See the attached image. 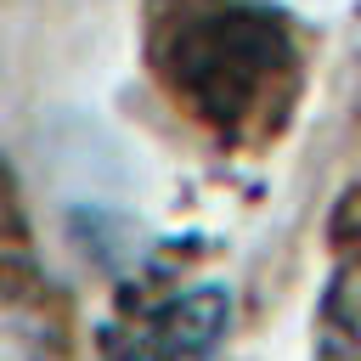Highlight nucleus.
I'll return each mask as SVG.
<instances>
[{"instance_id":"f257e3e1","label":"nucleus","mask_w":361,"mask_h":361,"mask_svg":"<svg viewBox=\"0 0 361 361\" xmlns=\"http://www.w3.org/2000/svg\"><path fill=\"white\" fill-rule=\"evenodd\" d=\"M147 56L158 85L226 147L271 141L299 102V34L265 0H169Z\"/></svg>"},{"instance_id":"f03ea898","label":"nucleus","mask_w":361,"mask_h":361,"mask_svg":"<svg viewBox=\"0 0 361 361\" xmlns=\"http://www.w3.org/2000/svg\"><path fill=\"white\" fill-rule=\"evenodd\" d=\"M231 327V299L220 282L169 288L158 299H130L96 338V361H214Z\"/></svg>"},{"instance_id":"7ed1b4c3","label":"nucleus","mask_w":361,"mask_h":361,"mask_svg":"<svg viewBox=\"0 0 361 361\" xmlns=\"http://www.w3.org/2000/svg\"><path fill=\"white\" fill-rule=\"evenodd\" d=\"M310 361H361V243L327 271L310 327Z\"/></svg>"},{"instance_id":"20e7f679","label":"nucleus","mask_w":361,"mask_h":361,"mask_svg":"<svg viewBox=\"0 0 361 361\" xmlns=\"http://www.w3.org/2000/svg\"><path fill=\"white\" fill-rule=\"evenodd\" d=\"M0 361H68L56 316L23 288H0Z\"/></svg>"}]
</instances>
